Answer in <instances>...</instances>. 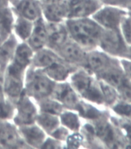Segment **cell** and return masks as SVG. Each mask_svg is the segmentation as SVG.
Here are the masks:
<instances>
[{
  "mask_svg": "<svg viewBox=\"0 0 131 149\" xmlns=\"http://www.w3.org/2000/svg\"><path fill=\"white\" fill-rule=\"evenodd\" d=\"M128 11L123 7L104 3L93 15L92 18L104 30H119Z\"/></svg>",
  "mask_w": 131,
  "mask_h": 149,
  "instance_id": "obj_7",
  "label": "cell"
},
{
  "mask_svg": "<svg viewBox=\"0 0 131 149\" xmlns=\"http://www.w3.org/2000/svg\"><path fill=\"white\" fill-rule=\"evenodd\" d=\"M70 134H71V132L68 129H67V128L64 127L63 126L60 124L56 129H55L48 136H50V137L55 138L56 140H57L59 141H61L62 143H66V141L68 139V137L70 135Z\"/></svg>",
  "mask_w": 131,
  "mask_h": 149,
  "instance_id": "obj_31",
  "label": "cell"
},
{
  "mask_svg": "<svg viewBox=\"0 0 131 149\" xmlns=\"http://www.w3.org/2000/svg\"><path fill=\"white\" fill-rule=\"evenodd\" d=\"M4 38H2V37H1V36H0V44H2V41H3V40H4Z\"/></svg>",
  "mask_w": 131,
  "mask_h": 149,
  "instance_id": "obj_37",
  "label": "cell"
},
{
  "mask_svg": "<svg viewBox=\"0 0 131 149\" xmlns=\"http://www.w3.org/2000/svg\"><path fill=\"white\" fill-rule=\"evenodd\" d=\"M77 68L69 65L61 58L46 68L43 71L47 75L56 83L69 81L71 74L76 71Z\"/></svg>",
  "mask_w": 131,
  "mask_h": 149,
  "instance_id": "obj_16",
  "label": "cell"
},
{
  "mask_svg": "<svg viewBox=\"0 0 131 149\" xmlns=\"http://www.w3.org/2000/svg\"><path fill=\"white\" fill-rule=\"evenodd\" d=\"M15 114V102L6 97L0 101V121H12Z\"/></svg>",
  "mask_w": 131,
  "mask_h": 149,
  "instance_id": "obj_28",
  "label": "cell"
},
{
  "mask_svg": "<svg viewBox=\"0 0 131 149\" xmlns=\"http://www.w3.org/2000/svg\"><path fill=\"white\" fill-rule=\"evenodd\" d=\"M85 68L115 89L126 77L120 58L109 55L98 48L87 52Z\"/></svg>",
  "mask_w": 131,
  "mask_h": 149,
  "instance_id": "obj_1",
  "label": "cell"
},
{
  "mask_svg": "<svg viewBox=\"0 0 131 149\" xmlns=\"http://www.w3.org/2000/svg\"><path fill=\"white\" fill-rule=\"evenodd\" d=\"M129 13H130V14L131 15V10H129Z\"/></svg>",
  "mask_w": 131,
  "mask_h": 149,
  "instance_id": "obj_38",
  "label": "cell"
},
{
  "mask_svg": "<svg viewBox=\"0 0 131 149\" xmlns=\"http://www.w3.org/2000/svg\"><path fill=\"white\" fill-rule=\"evenodd\" d=\"M109 109L113 112L115 116L131 120V102L119 99Z\"/></svg>",
  "mask_w": 131,
  "mask_h": 149,
  "instance_id": "obj_26",
  "label": "cell"
},
{
  "mask_svg": "<svg viewBox=\"0 0 131 149\" xmlns=\"http://www.w3.org/2000/svg\"><path fill=\"white\" fill-rule=\"evenodd\" d=\"M103 4L102 0H65L67 19L92 17Z\"/></svg>",
  "mask_w": 131,
  "mask_h": 149,
  "instance_id": "obj_10",
  "label": "cell"
},
{
  "mask_svg": "<svg viewBox=\"0 0 131 149\" xmlns=\"http://www.w3.org/2000/svg\"><path fill=\"white\" fill-rule=\"evenodd\" d=\"M19 42L13 33H12L0 44V72L2 73H4L5 68L12 62Z\"/></svg>",
  "mask_w": 131,
  "mask_h": 149,
  "instance_id": "obj_18",
  "label": "cell"
},
{
  "mask_svg": "<svg viewBox=\"0 0 131 149\" xmlns=\"http://www.w3.org/2000/svg\"><path fill=\"white\" fill-rule=\"evenodd\" d=\"M60 56L53 49L48 47L34 51L31 66L44 70L60 59Z\"/></svg>",
  "mask_w": 131,
  "mask_h": 149,
  "instance_id": "obj_19",
  "label": "cell"
},
{
  "mask_svg": "<svg viewBox=\"0 0 131 149\" xmlns=\"http://www.w3.org/2000/svg\"><path fill=\"white\" fill-rule=\"evenodd\" d=\"M60 124L71 133L80 132L83 127V119L75 110L65 109L60 114Z\"/></svg>",
  "mask_w": 131,
  "mask_h": 149,
  "instance_id": "obj_21",
  "label": "cell"
},
{
  "mask_svg": "<svg viewBox=\"0 0 131 149\" xmlns=\"http://www.w3.org/2000/svg\"><path fill=\"white\" fill-rule=\"evenodd\" d=\"M56 52L60 58L75 68H85L87 52L86 50L73 41L69 37Z\"/></svg>",
  "mask_w": 131,
  "mask_h": 149,
  "instance_id": "obj_9",
  "label": "cell"
},
{
  "mask_svg": "<svg viewBox=\"0 0 131 149\" xmlns=\"http://www.w3.org/2000/svg\"><path fill=\"white\" fill-rule=\"evenodd\" d=\"M36 102L39 109V112L60 116V114L65 109L62 105L53 96L44 98Z\"/></svg>",
  "mask_w": 131,
  "mask_h": 149,
  "instance_id": "obj_25",
  "label": "cell"
},
{
  "mask_svg": "<svg viewBox=\"0 0 131 149\" xmlns=\"http://www.w3.org/2000/svg\"><path fill=\"white\" fill-rule=\"evenodd\" d=\"M27 70L10 63L3 73L5 96L13 102L24 93L25 75Z\"/></svg>",
  "mask_w": 131,
  "mask_h": 149,
  "instance_id": "obj_5",
  "label": "cell"
},
{
  "mask_svg": "<svg viewBox=\"0 0 131 149\" xmlns=\"http://www.w3.org/2000/svg\"><path fill=\"white\" fill-rule=\"evenodd\" d=\"M5 96L4 87H3V73L0 72V101L4 99Z\"/></svg>",
  "mask_w": 131,
  "mask_h": 149,
  "instance_id": "obj_34",
  "label": "cell"
},
{
  "mask_svg": "<svg viewBox=\"0 0 131 149\" xmlns=\"http://www.w3.org/2000/svg\"><path fill=\"white\" fill-rule=\"evenodd\" d=\"M36 123L46 134L49 135L60 125V117L57 115L39 112L36 120Z\"/></svg>",
  "mask_w": 131,
  "mask_h": 149,
  "instance_id": "obj_24",
  "label": "cell"
},
{
  "mask_svg": "<svg viewBox=\"0 0 131 149\" xmlns=\"http://www.w3.org/2000/svg\"><path fill=\"white\" fill-rule=\"evenodd\" d=\"M120 61L125 74L131 81V60L128 58H122L120 59Z\"/></svg>",
  "mask_w": 131,
  "mask_h": 149,
  "instance_id": "obj_33",
  "label": "cell"
},
{
  "mask_svg": "<svg viewBox=\"0 0 131 149\" xmlns=\"http://www.w3.org/2000/svg\"><path fill=\"white\" fill-rule=\"evenodd\" d=\"M98 49L115 58H127L129 46L119 30H104L99 38Z\"/></svg>",
  "mask_w": 131,
  "mask_h": 149,
  "instance_id": "obj_6",
  "label": "cell"
},
{
  "mask_svg": "<svg viewBox=\"0 0 131 149\" xmlns=\"http://www.w3.org/2000/svg\"><path fill=\"white\" fill-rule=\"evenodd\" d=\"M9 5L15 16L35 22L43 18L41 0H9Z\"/></svg>",
  "mask_w": 131,
  "mask_h": 149,
  "instance_id": "obj_11",
  "label": "cell"
},
{
  "mask_svg": "<svg viewBox=\"0 0 131 149\" xmlns=\"http://www.w3.org/2000/svg\"><path fill=\"white\" fill-rule=\"evenodd\" d=\"M55 86L43 70L30 66L25 72L24 93L36 102L52 96Z\"/></svg>",
  "mask_w": 131,
  "mask_h": 149,
  "instance_id": "obj_4",
  "label": "cell"
},
{
  "mask_svg": "<svg viewBox=\"0 0 131 149\" xmlns=\"http://www.w3.org/2000/svg\"><path fill=\"white\" fill-rule=\"evenodd\" d=\"M9 5V0H0V9Z\"/></svg>",
  "mask_w": 131,
  "mask_h": 149,
  "instance_id": "obj_35",
  "label": "cell"
},
{
  "mask_svg": "<svg viewBox=\"0 0 131 149\" xmlns=\"http://www.w3.org/2000/svg\"><path fill=\"white\" fill-rule=\"evenodd\" d=\"M41 148L45 149H61V148H66V145L65 143H62L61 141H59L55 138L50 137V136H47L46 139L45 140L43 144L42 145Z\"/></svg>",
  "mask_w": 131,
  "mask_h": 149,
  "instance_id": "obj_32",
  "label": "cell"
},
{
  "mask_svg": "<svg viewBox=\"0 0 131 149\" xmlns=\"http://www.w3.org/2000/svg\"><path fill=\"white\" fill-rule=\"evenodd\" d=\"M52 96L59 101L65 109L75 111L83 100L69 81L56 83Z\"/></svg>",
  "mask_w": 131,
  "mask_h": 149,
  "instance_id": "obj_12",
  "label": "cell"
},
{
  "mask_svg": "<svg viewBox=\"0 0 131 149\" xmlns=\"http://www.w3.org/2000/svg\"><path fill=\"white\" fill-rule=\"evenodd\" d=\"M48 36L47 22L43 17L34 22V26L26 43L34 51H37L47 47Z\"/></svg>",
  "mask_w": 131,
  "mask_h": 149,
  "instance_id": "obj_15",
  "label": "cell"
},
{
  "mask_svg": "<svg viewBox=\"0 0 131 149\" xmlns=\"http://www.w3.org/2000/svg\"><path fill=\"white\" fill-rule=\"evenodd\" d=\"M69 81L82 100L98 107H106L101 80L85 68H79L74 71Z\"/></svg>",
  "mask_w": 131,
  "mask_h": 149,
  "instance_id": "obj_2",
  "label": "cell"
},
{
  "mask_svg": "<svg viewBox=\"0 0 131 149\" xmlns=\"http://www.w3.org/2000/svg\"><path fill=\"white\" fill-rule=\"evenodd\" d=\"M113 124L117 127V130L120 131L121 139L126 141L127 144H131V120L120 118L115 116Z\"/></svg>",
  "mask_w": 131,
  "mask_h": 149,
  "instance_id": "obj_27",
  "label": "cell"
},
{
  "mask_svg": "<svg viewBox=\"0 0 131 149\" xmlns=\"http://www.w3.org/2000/svg\"><path fill=\"white\" fill-rule=\"evenodd\" d=\"M0 148H27L12 121H0Z\"/></svg>",
  "mask_w": 131,
  "mask_h": 149,
  "instance_id": "obj_13",
  "label": "cell"
},
{
  "mask_svg": "<svg viewBox=\"0 0 131 149\" xmlns=\"http://www.w3.org/2000/svg\"><path fill=\"white\" fill-rule=\"evenodd\" d=\"M34 51L26 42H19L11 63L27 70L31 66Z\"/></svg>",
  "mask_w": 131,
  "mask_h": 149,
  "instance_id": "obj_20",
  "label": "cell"
},
{
  "mask_svg": "<svg viewBox=\"0 0 131 149\" xmlns=\"http://www.w3.org/2000/svg\"><path fill=\"white\" fill-rule=\"evenodd\" d=\"M48 44L47 47L56 51L62 44L69 38L65 22L62 23H48Z\"/></svg>",
  "mask_w": 131,
  "mask_h": 149,
  "instance_id": "obj_17",
  "label": "cell"
},
{
  "mask_svg": "<svg viewBox=\"0 0 131 149\" xmlns=\"http://www.w3.org/2000/svg\"><path fill=\"white\" fill-rule=\"evenodd\" d=\"M119 99L131 102V81L126 75L121 83L116 88Z\"/></svg>",
  "mask_w": 131,
  "mask_h": 149,
  "instance_id": "obj_30",
  "label": "cell"
},
{
  "mask_svg": "<svg viewBox=\"0 0 131 149\" xmlns=\"http://www.w3.org/2000/svg\"><path fill=\"white\" fill-rule=\"evenodd\" d=\"M128 59L131 60V46L129 47V51H128V56H127Z\"/></svg>",
  "mask_w": 131,
  "mask_h": 149,
  "instance_id": "obj_36",
  "label": "cell"
},
{
  "mask_svg": "<svg viewBox=\"0 0 131 149\" xmlns=\"http://www.w3.org/2000/svg\"><path fill=\"white\" fill-rule=\"evenodd\" d=\"M120 33L123 38L126 42V44L129 47L131 46V15L129 11L127 15L124 17L121 22V24L119 28Z\"/></svg>",
  "mask_w": 131,
  "mask_h": 149,
  "instance_id": "obj_29",
  "label": "cell"
},
{
  "mask_svg": "<svg viewBox=\"0 0 131 149\" xmlns=\"http://www.w3.org/2000/svg\"><path fill=\"white\" fill-rule=\"evenodd\" d=\"M69 37L87 51L98 47L102 29L92 17L65 21Z\"/></svg>",
  "mask_w": 131,
  "mask_h": 149,
  "instance_id": "obj_3",
  "label": "cell"
},
{
  "mask_svg": "<svg viewBox=\"0 0 131 149\" xmlns=\"http://www.w3.org/2000/svg\"><path fill=\"white\" fill-rule=\"evenodd\" d=\"M18 128L21 138L27 148H41L48 136L36 123Z\"/></svg>",
  "mask_w": 131,
  "mask_h": 149,
  "instance_id": "obj_14",
  "label": "cell"
},
{
  "mask_svg": "<svg viewBox=\"0 0 131 149\" xmlns=\"http://www.w3.org/2000/svg\"><path fill=\"white\" fill-rule=\"evenodd\" d=\"M15 14L10 5L0 9V36L2 38H7L12 33Z\"/></svg>",
  "mask_w": 131,
  "mask_h": 149,
  "instance_id": "obj_23",
  "label": "cell"
},
{
  "mask_svg": "<svg viewBox=\"0 0 131 149\" xmlns=\"http://www.w3.org/2000/svg\"><path fill=\"white\" fill-rule=\"evenodd\" d=\"M34 22L16 16L14 20L12 33L19 42H26L31 35Z\"/></svg>",
  "mask_w": 131,
  "mask_h": 149,
  "instance_id": "obj_22",
  "label": "cell"
},
{
  "mask_svg": "<svg viewBox=\"0 0 131 149\" xmlns=\"http://www.w3.org/2000/svg\"><path fill=\"white\" fill-rule=\"evenodd\" d=\"M39 109L32 98L23 93L15 102V114L12 122L17 127L36 123Z\"/></svg>",
  "mask_w": 131,
  "mask_h": 149,
  "instance_id": "obj_8",
  "label": "cell"
}]
</instances>
